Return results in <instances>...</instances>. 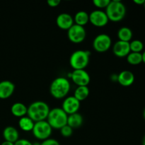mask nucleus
Instances as JSON below:
<instances>
[{"label": "nucleus", "instance_id": "obj_1", "mask_svg": "<svg viewBox=\"0 0 145 145\" xmlns=\"http://www.w3.org/2000/svg\"><path fill=\"white\" fill-rule=\"evenodd\" d=\"M50 110L49 106L45 102L38 101L31 103L28 107L27 116L34 123L45 120Z\"/></svg>", "mask_w": 145, "mask_h": 145}, {"label": "nucleus", "instance_id": "obj_2", "mask_svg": "<svg viewBox=\"0 0 145 145\" xmlns=\"http://www.w3.org/2000/svg\"><path fill=\"white\" fill-rule=\"evenodd\" d=\"M70 91V83L67 78L57 77L54 79L50 86V93L55 99H64Z\"/></svg>", "mask_w": 145, "mask_h": 145}, {"label": "nucleus", "instance_id": "obj_3", "mask_svg": "<svg viewBox=\"0 0 145 145\" xmlns=\"http://www.w3.org/2000/svg\"><path fill=\"white\" fill-rule=\"evenodd\" d=\"M106 14L109 21L118 22L125 18L126 14V7L120 0L110 1L106 8Z\"/></svg>", "mask_w": 145, "mask_h": 145}, {"label": "nucleus", "instance_id": "obj_4", "mask_svg": "<svg viewBox=\"0 0 145 145\" xmlns=\"http://www.w3.org/2000/svg\"><path fill=\"white\" fill-rule=\"evenodd\" d=\"M68 115L61 108H55L50 110L47 122L52 129L60 130L67 124Z\"/></svg>", "mask_w": 145, "mask_h": 145}, {"label": "nucleus", "instance_id": "obj_5", "mask_svg": "<svg viewBox=\"0 0 145 145\" xmlns=\"http://www.w3.org/2000/svg\"><path fill=\"white\" fill-rule=\"evenodd\" d=\"M90 60V52L88 50H78L71 55L69 65L74 70L84 69L88 66Z\"/></svg>", "mask_w": 145, "mask_h": 145}, {"label": "nucleus", "instance_id": "obj_6", "mask_svg": "<svg viewBox=\"0 0 145 145\" xmlns=\"http://www.w3.org/2000/svg\"><path fill=\"white\" fill-rule=\"evenodd\" d=\"M32 132L35 138L43 141L50 138V136L52 134V128L47 120H42L35 123Z\"/></svg>", "mask_w": 145, "mask_h": 145}, {"label": "nucleus", "instance_id": "obj_7", "mask_svg": "<svg viewBox=\"0 0 145 145\" xmlns=\"http://www.w3.org/2000/svg\"><path fill=\"white\" fill-rule=\"evenodd\" d=\"M111 45L112 40L108 34H99L93 39V48L97 52L103 53L107 52Z\"/></svg>", "mask_w": 145, "mask_h": 145}, {"label": "nucleus", "instance_id": "obj_8", "mask_svg": "<svg viewBox=\"0 0 145 145\" xmlns=\"http://www.w3.org/2000/svg\"><path fill=\"white\" fill-rule=\"evenodd\" d=\"M86 30L83 26L74 24L67 31V37L73 43H81L86 38Z\"/></svg>", "mask_w": 145, "mask_h": 145}, {"label": "nucleus", "instance_id": "obj_9", "mask_svg": "<svg viewBox=\"0 0 145 145\" xmlns=\"http://www.w3.org/2000/svg\"><path fill=\"white\" fill-rule=\"evenodd\" d=\"M71 79L77 86H88L91 81L89 74L85 69H76L71 73Z\"/></svg>", "mask_w": 145, "mask_h": 145}, {"label": "nucleus", "instance_id": "obj_10", "mask_svg": "<svg viewBox=\"0 0 145 145\" xmlns=\"http://www.w3.org/2000/svg\"><path fill=\"white\" fill-rule=\"evenodd\" d=\"M106 12L100 9L94 10L89 14V22L96 27H103L108 23Z\"/></svg>", "mask_w": 145, "mask_h": 145}, {"label": "nucleus", "instance_id": "obj_11", "mask_svg": "<svg viewBox=\"0 0 145 145\" xmlns=\"http://www.w3.org/2000/svg\"><path fill=\"white\" fill-rule=\"evenodd\" d=\"M80 108V101L73 96H68L65 98L62 103V109L69 116L78 113Z\"/></svg>", "mask_w": 145, "mask_h": 145}, {"label": "nucleus", "instance_id": "obj_12", "mask_svg": "<svg viewBox=\"0 0 145 145\" xmlns=\"http://www.w3.org/2000/svg\"><path fill=\"white\" fill-rule=\"evenodd\" d=\"M113 52L118 57H125L130 52V42L118 40L113 45Z\"/></svg>", "mask_w": 145, "mask_h": 145}, {"label": "nucleus", "instance_id": "obj_13", "mask_svg": "<svg viewBox=\"0 0 145 145\" xmlns=\"http://www.w3.org/2000/svg\"><path fill=\"white\" fill-rule=\"evenodd\" d=\"M57 25L60 29L68 31L74 24V18L69 14L62 13L59 14L56 18Z\"/></svg>", "mask_w": 145, "mask_h": 145}, {"label": "nucleus", "instance_id": "obj_14", "mask_svg": "<svg viewBox=\"0 0 145 145\" xmlns=\"http://www.w3.org/2000/svg\"><path fill=\"white\" fill-rule=\"evenodd\" d=\"M15 90V85L11 82L4 80L0 82V99H7L11 97Z\"/></svg>", "mask_w": 145, "mask_h": 145}, {"label": "nucleus", "instance_id": "obj_15", "mask_svg": "<svg viewBox=\"0 0 145 145\" xmlns=\"http://www.w3.org/2000/svg\"><path fill=\"white\" fill-rule=\"evenodd\" d=\"M117 81L121 86L127 87L134 83L135 75L129 70L122 71L117 76Z\"/></svg>", "mask_w": 145, "mask_h": 145}, {"label": "nucleus", "instance_id": "obj_16", "mask_svg": "<svg viewBox=\"0 0 145 145\" xmlns=\"http://www.w3.org/2000/svg\"><path fill=\"white\" fill-rule=\"evenodd\" d=\"M3 137L5 141L15 143L18 140L19 134L16 129L12 126H8L3 130Z\"/></svg>", "mask_w": 145, "mask_h": 145}, {"label": "nucleus", "instance_id": "obj_17", "mask_svg": "<svg viewBox=\"0 0 145 145\" xmlns=\"http://www.w3.org/2000/svg\"><path fill=\"white\" fill-rule=\"evenodd\" d=\"M27 111H28V108L21 102H16L14 103L11 107V112L13 116L20 118L26 116Z\"/></svg>", "mask_w": 145, "mask_h": 145}, {"label": "nucleus", "instance_id": "obj_18", "mask_svg": "<svg viewBox=\"0 0 145 145\" xmlns=\"http://www.w3.org/2000/svg\"><path fill=\"white\" fill-rule=\"evenodd\" d=\"M84 118L79 113H76L74 114L69 115L67 118V124L72 129L77 128L81 127L83 124Z\"/></svg>", "mask_w": 145, "mask_h": 145}, {"label": "nucleus", "instance_id": "obj_19", "mask_svg": "<svg viewBox=\"0 0 145 145\" xmlns=\"http://www.w3.org/2000/svg\"><path fill=\"white\" fill-rule=\"evenodd\" d=\"M74 24L81 26H84L89 22V14L85 11H79L74 17Z\"/></svg>", "mask_w": 145, "mask_h": 145}, {"label": "nucleus", "instance_id": "obj_20", "mask_svg": "<svg viewBox=\"0 0 145 145\" xmlns=\"http://www.w3.org/2000/svg\"><path fill=\"white\" fill-rule=\"evenodd\" d=\"M117 35L119 40L130 42L133 38V31L128 27L123 26L118 30Z\"/></svg>", "mask_w": 145, "mask_h": 145}, {"label": "nucleus", "instance_id": "obj_21", "mask_svg": "<svg viewBox=\"0 0 145 145\" xmlns=\"http://www.w3.org/2000/svg\"><path fill=\"white\" fill-rule=\"evenodd\" d=\"M35 123L28 116L21 118L18 120V126L24 132L32 131Z\"/></svg>", "mask_w": 145, "mask_h": 145}, {"label": "nucleus", "instance_id": "obj_22", "mask_svg": "<svg viewBox=\"0 0 145 145\" xmlns=\"http://www.w3.org/2000/svg\"><path fill=\"white\" fill-rule=\"evenodd\" d=\"M90 93L88 86H77L74 93V97L76 98L79 101H82L87 99Z\"/></svg>", "mask_w": 145, "mask_h": 145}, {"label": "nucleus", "instance_id": "obj_23", "mask_svg": "<svg viewBox=\"0 0 145 145\" xmlns=\"http://www.w3.org/2000/svg\"><path fill=\"white\" fill-rule=\"evenodd\" d=\"M126 58L127 62L132 65H140L142 62V54L141 52H130Z\"/></svg>", "mask_w": 145, "mask_h": 145}, {"label": "nucleus", "instance_id": "obj_24", "mask_svg": "<svg viewBox=\"0 0 145 145\" xmlns=\"http://www.w3.org/2000/svg\"><path fill=\"white\" fill-rule=\"evenodd\" d=\"M130 52H141L144 48V44L140 40H134L130 42Z\"/></svg>", "mask_w": 145, "mask_h": 145}, {"label": "nucleus", "instance_id": "obj_25", "mask_svg": "<svg viewBox=\"0 0 145 145\" xmlns=\"http://www.w3.org/2000/svg\"><path fill=\"white\" fill-rule=\"evenodd\" d=\"M110 0H93V5L98 8H106V7L110 4Z\"/></svg>", "mask_w": 145, "mask_h": 145}, {"label": "nucleus", "instance_id": "obj_26", "mask_svg": "<svg viewBox=\"0 0 145 145\" xmlns=\"http://www.w3.org/2000/svg\"><path fill=\"white\" fill-rule=\"evenodd\" d=\"M60 133L64 137H69L73 134V129L68 125H66L60 129Z\"/></svg>", "mask_w": 145, "mask_h": 145}, {"label": "nucleus", "instance_id": "obj_27", "mask_svg": "<svg viewBox=\"0 0 145 145\" xmlns=\"http://www.w3.org/2000/svg\"><path fill=\"white\" fill-rule=\"evenodd\" d=\"M40 145H60L59 142L55 139L48 138L47 140H43L42 142L40 144Z\"/></svg>", "mask_w": 145, "mask_h": 145}, {"label": "nucleus", "instance_id": "obj_28", "mask_svg": "<svg viewBox=\"0 0 145 145\" xmlns=\"http://www.w3.org/2000/svg\"><path fill=\"white\" fill-rule=\"evenodd\" d=\"M14 145H33L29 140H25V139H18V140H17Z\"/></svg>", "mask_w": 145, "mask_h": 145}, {"label": "nucleus", "instance_id": "obj_29", "mask_svg": "<svg viewBox=\"0 0 145 145\" xmlns=\"http://www.w3.org/2000/svg\"><path fill=\"white\" fill-rule=\"evenodd\" d=\"M47 4L50 7H57V6H59V4H60V1L59 0H48L47 1Z\"/></svg>", "mask_w": 145, "mask_h": 145}, {"label": "nucleus", "instance_id": "obj_30", "mask_svg": "<svg viewBox=\"0 0 145 145\" xmlns=\"http://www.w3.org/2000/svg\"><path fill=\"white\" fill-rule=\"evenodd\" d=\"M145 0H134V3L138 5H144Z\"/></svg>", "mask_w": 145, "mask_h": 145}, {"label": "nucleus", "instance_id": "obj_31", "mask_svg": "<svg viewBox=\"0 0 145 145\" xmlns=\"http://www.w3.org/2000/svg\"><path fill=\"white\" fill-rule=\"evenodd\" d=\"M0 145H14V143L10 142H7V141H4Z\"/></svg>", "mask_w": 145, "mask_h": 145}, {"label": "nucleus", "instance_id": "obj_32", "mask_svg": "<svg viewBox=\"0 0 145 145\" xmlns=\"http://www.w3.org/2000/svg\"><path fill=\"white\" fill-rule=\"evenodd\" d=\"M142 54V62H144L145 64V51Z\"/></svg>", "mask_w": 145, "mask_h": 145}, {"label": "nucleus", "instance_id": "obj_33", "mask_svg": "<svg viewBox=\"0 0 145 145\" xmlns=\"http://www.w3.org/2000/svg\"><path fill=\"white\" fill-rule=\"evenodd\" d=\"M142 145H145V135L142 139Z\"/></svg>", "mask_w": 145, "mask_h": 145}, {"label": "nucleus", "instance_id": "obj_34", "mask_svg": "<svg viewBox=\"0 0 145 145\" xmlns=\"http://www.w3.org/2000/svg\"><path fill=\"white\" fill-rule=\"evenodd\" d=\"M143 117H144V120H145V108H144V111H143Z\"/></svg>", "mask_w": 145, "mask_h": 145}, {"label": "nucleus", "instance_id": "obj_35", "mask_svg": "<svg viewBox=\"0 0 145 145\" xmlns=\"http://www.w3.org/2000/svg\"><path fill=\"white\" fill-rule=\"evenodd\" d=\"M143 6H144V9H145V1H144V5H143Z\"/></svg>", "mask_w": 145, "mask_h": 145}]
</instances>
